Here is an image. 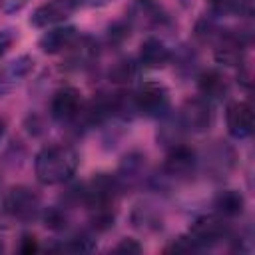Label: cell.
Segmentation results:
<instances>
[{"label":"cell","instance_id":"1","mask_svg":"<svg viewBox=\"0 0 255 255\" xmlns=\"http://www.w3.org/2000/svg\"><path fill=\"white\" fill-rule=\"evenodd\" d=\"M80 165L78 151L68 143L44 145L34 155V173L42 185H64L74 179Z\"/></svg>","mask_w":255,"mask_h":255},{"label":"cell","instance_id":"2","mask_svg":"<svg viewBox=\"0 0 255 255\" xmlns=\"http://www.w3.org/2000/svg\"><path fill=\"white\" fill-rule=\"evenodd\" d=\"M237 167V149L225 139H213L197 151V173L213 183H223Z\"/></svg>","mask_w":255,"mask_h":255},{"label":"cell","instance_id":"3","mask_svg":"<svg viewBox=\"0 0 255 255\" xmlns=\"http://www.w3.org/2000/svg\"><path fill=\"white\" fill-rule=\"evenodd\" d=\"M233 231L231 219L211 211V213H203L199 217H195L187 229V237L193 243V247L197 251H205V249H213L221 243H225L229 239Z\"/></svg>","mask_w":255,"mask_h":255},{"label":"cell","instance_id":"4","mask_svg":"<svg viewBox=\"0 0 255 255\" xmlns=\"http://www.w3.org/2000/svg\"><path fill=\"white\" fill-rule=\"evenodd\" d=\"M124 18L131 30L167 32L173 28V18L159 0H131Z\"/></svg>","mask_w":255,"mask_h":255},{"label":"cell","instance_id":"5","mask_svg":"<svg viewBox=\"0 0 255 255\" xmlns=\"http://www.w3.org/2000/svg\"><path fill=\"white\" fill-rule=\"evenodd\" d=\"M2 205H4V211L8 213V217L18 223H32V221L40 219L42 209H44L40 191H36L30 185L10 187L6 191V195L2 197Z\"/></svg>","mask_w":255,"mask_h":255},{"label":"cell","instance_id":"6","mask_svg":"<svg viewBox=\"0 0 255 255\" xmlns=\"http://www.w3.org/2000/svg\"><path fill=\"white\" fill-rule=\"evenodd\" d=\"M133 94V106L135 114L143 118H153L159 120L171 110V96L165 84L157 80H147L141 82L137 88L131 90Z\"/></svg>","mask_w":255,"mask_h":255},{"label":"cell","instance_id":"7","mask_svg":"<svg viewBox=\"0 0 255 255\" xmlns=\"http://www.w3.org/2000/svg\"><path fill=\"white\" fill-rule=\"evenodd\" d=\"M175 116L181 124V128L185 129V133H205L211 129L213 122H215V112H213V104L201 96H193L181 102V106L175 110Z\"/></svg>","mask_w":255,"mask_h":255},{"label":"cell","instance_id":"8","mask_svg":"<svg viewBox=\"0 0 255 255\" xmlns=\"http://www.w3.org/2000/svg\"><path fill=\"white\" fill-rule=\"evenodd\" d=\"M82 92L74 86H60L50 98V118L62 126H74L84 108Z\"/></svg>","mask_w":255,"mask_h":255},{"label":"cell","instance_id":"9","mask_svg":"<svg viewBox=\"0 0 255 255\" xmlns=\"http://www.w3.org/2000/svg\"><path fill=\"white\" fill-rule=\"evenodd\" d=\"M116 179L122 187L124 193L128 191H133V189H139V187H145V181L149 177V169H147V157L145 153L133 149V151H128L118 169H116Z\"/></svg>","mask_w":255,"mask_h":255},{"label":"cell","instance_id":"10","mask_svg":"<svg viewBox=\"0 0 255 255\" xmlns=\"http://www.w3.org/2000/svg\"><path fill=\"white\" fill-rule=\"evenodd\" d=\"M80 6H82L80 0H46L40 6H36V10L32 12L30 24L40 30L64 24L68 18H72L76 14V10Z\"/></svg>","mask_w":255,"mask_h":255},{"label":"cell","instance_id":"11","mask_svg":"<svg viewBox=\"0 0 255 255\" xmlns=\"http://www.w3.org/2000/svg\"><path fill=\"white\" fill-rule=\"evenodd\" d=\"M34 66H36V60L30 54H22V56H16L14 60L6 62L0 68V98L8 96L16 88H20L26 82V78L34 72Z\"/></svg>","mask_w":255,"mask_h":255},{"label":"cell","instance_id":"12","mask_svg":"<svg viewBox=\"0 0 255 255\" xmlns=\"http://www.w3.org/2000/svg\"><path fill=\"white\" fill-rule=\"evenodd\" d=\"M66 68L70 70H90L100 58V42L90 34H80L78 40L64 52Z\"/></svg>","mask_w":255,"mask_h":255},{"label":"cell","instance_id":"13","mask_svg":"<svg viewBox=\"0 0 255 255\" xmlns=\"http://www.w3.org/2000/svg\"><path fill=\"white\" fill-rule=\"evenodd\" d=\"M82 32L72 26V24H58V26H50L46 28V32L38 38V48L42 54L48 56H58L68 52V48L78 40Z\"/></svg>","mask_w":255,"mask_h":255},{"label":"cell","instance_id":"14","mask_svg":"<svg viewBox=\"0 0 255 255\" xmlns=\"http://www.w3.org/2000/svg\"><path fill=\"white\" fill-rule=\"evenodd\" d=\"M195 86L197 94L211 104L223 102L229 96V80L227 76L217 68H203L195 74Z\"/></svg>","mask_w":255,"mask_h":255},{"label":"cell","instance_id":"15","mask_svg":"<svg viewBox=\"0 0 255 255\" xmlns=\"http://www.w3.org/2000/svg\"><path fill=\"white\" fill-rule=\"evenodd\" d=\"M225 126L227 133L233 139H247L253 133V110L245 100L227 104L225 108Z\"/></svg>","mask_w":255,"mask_h":255},{"label":"cell","instance_id":"16","mask_svg":"<svg viewBox=\"0 0 255 255\" xmlns=\"http://www.w3.org/2000/svg\"><path fill=\"white\" fill-rule=\"evenodd\" d=\"M135 60L143 70H161L171 62V48L159 36H147L141 42Z\"/></svg>","mask_w":255,"mask_h":255},{"label":"cell","instance_id":"17","mask_svg":"<svg viewBox=\"0 0 255 255\" xmlns=\"http://www.w3.org/2000/svg\"><path fill=\"white\" fill-rule=\"evenodd\" d=\"M129 221L135 229L143 233H157L163 229V213L153 203H147V201L133 205L129 213Z\"/></svg>","mask_w":255,"mask_h":255},{"label":"cell","instance_id":"18","mask_svg":"<svg viewBox=\"0 0 255 255\" xmlns=\"http://www.w3.org/2000/svg\"><path fill=\"white\" fill-rule=\"evenodd\" d=\"M185 129L181 128L177 116L173 110H169L165 116L159 118V126H157V131H155V139L157 143L163 147V149H169L181 141H185Z\"/></svg>","mask_w":255,"mask_h":255},{"label":"cell","instance_id":"19","mask_svg":"<svg viewBox=\"0 0 255 255\" xmlns=\"http://www.w3.org/2000/svg\"><path fill=\"white\" fill-rule=\"evenodd\" d=\"M213 211L227 217V219H235L245 211V197L239 189H219L213 197Z\"/></svg>","mask_w":255,"mask_h":255},{"label":"cell","instance_id":"20","mask_svg":"<svg viewBox=\"0 0 255 255\" xmlns=\"http://www.w3.org/2000/svg\"><path fill=\"white\" fill-rule=\"evenodd\" d=\"M96 233L90 229L74 231L68 237L60 239L58 243L50 245V251H66V253H92L96 251Z\"/></svg>","mask_w":255,"mask_h":255},{"label":"cell","instance_id":"21","mask_svg":"<svg viewBox=\"0 0 255 255\" xmlns=\"http://www.w3.org/2000/svg\"><path fill=\"white\" fill-rule=\"evenodd\" d=\"M139 64L135 58H129V56H124L120 60H116L110 70H108V80L110 84L118 86V88H129L133 84V80L137 78L139 74Z\"/></svg>","mask_w":255,"mask_h":255},{"label":"cell","instance_id":"22","mask_svg":"<svg viewBox=\"0 0 255 255\" xmlns=\"http://www.w3.org/2000/svg\"><path fill=\"white\" fill-rule=\"evenodd\" d=\"M175 72L181 76V78H195V74L199 72V56H197V50L189 44H181L177 46L175 50H171V62Z\"/></svg>","mask_w":255,"mask_h":255},{"label":"cell","instance_id":"23","mask_svg":"<svg viewBox=\"0 0 255 255\" xmlns=\"http://www.w3.org/2000/svg\"><path fill=\"white\" fill-rule=\"evenodd\" d=\"M207 4H209V12L219 18L235 16V18L251 20L253 16V0H207Z\"/></svg>","mask_w":255,"mask_h":255},{"label":"cell","instance_id":"24","mask_svg":"<svg viewBox=\"0 0 255 255\" xmlns=\"http://www.w3.org/2000/svg\"><path fill=\"white\" fill-rule=\"evenodd\" d=\"M221 20H223V18H219V16H215V14H211V12L201 14V16L197 18V22H195L193 36H195L201 44H213V42L221 36L223 28H225Z\"/></svg>","mask_w":255,"mask_h":255},{"label":"cell","instance_id":"25","mask_svg":"<svg viewBox=\"0 0 255 255\" xmlns=\"http://www.w3.org/2000/svg\"><path fill=\"white\" fill-rule=\"evenodd\" d=\"M40 221L44 223L46 229L54 231V233H64L70 229V223H72V217H70V209L64 207L62 203L58 205H44L42 209V215H40Z\"/></svg>","mask_w":255,"mask_h":255},{"label":"cell","instance_id":"26","mask_svg":"<svg viewBox=\"0 0 255 255\" xmlns=\"http://www.w3.org/2000/svg\"><path fill=\"white\" fill-rule=\"evenodd\" d=\"M131 26L126 22V18H120V20H116V22H112L110 26H108V30H106V44L108 46H112V48H118V46H122L126 40H129V36H131Z\"/></svg>","mask_w":255,"mask_h":255},{"label":"cell","instance_id":"27","mask_svg":"<svg viewBox=\"0 0 255 255\" xmlns=\"http://www.w3.org/2000/svg\"><path fill=\"white\" fill-rule=\"evenodd\" d=\"M16 40H18V34L14 28H0V60L10 52Z\"/></svg>","mask_w":255,"mask_h":255},{"label":"cell","instance_id":"28","mask_svg":"<svg viewBox=\"0 0 255 255\" xmlns=\"http://www.w3.org/2000/svg\"><path fill=\"white\" fill-rule=\"evenodd\" d=\"M18 251L24 253V255H32L36 251H40V243L36 239V235L32 233H22L20 241H18Z\"/></svg>","mask_w":255,"mask_h":255},{"label":"cell","instance_id":"29","mask_svg":"<svg viewBox=\"0 0 255 255\" xmlns=\"http://www.w3.org/2000/svg\"><path fill=\"white\" fill-rule=\"evenodd\" d=\"M114 251H120V253H141L143 251V245L137 239H133V237H124L114 247Z\"/></svg>","mask_w":255,"mask_h":255},{"label":"cell","instance_id":"30","mask_svg":"<svg viewBox=\"0 0 255 255\" xmlns=\"http://www.w3.org/2000/svg\"><path fill=\"white\" fill-rule=\"evenodd\" d=\"M28 2H30V0H0V10H2L4 14H16V12H20L22 8H26Z\"/></svg>","mask_w":255,"mask_h":255},{"label":"cell","instance_id":"31","mask_svg":"<svg viewBox=\"0 0 255 255\" xmlns=\"http://www.w3.org/2000/svg\"><path fill=\"white\" fill-rule=\"evenodd\" d=\"M82 6H88V8H104L108 4H112L114 0H80Z\"/></svg>","mask_w":255,"mask_h":255},{"label":"cell","instance_id":"32","mask_svg":"<svg viewBox=\"0 0 255 255\" xmlns=\"http://www.w3.org/2000/svg\"><path fill=\"white\" fill-rule=\"evenodd\" d=\"M4 133H6V122L0 118V141H2V137H4Z\"/></svg>","mask_w":255,"mask_h":255},{"label":"cell","instance_id":"33","mask_svg":"<svg viewBox=\"0 0 255 255\" xmlns=\"http://www.w3.org/2000/svg\"><path fill=\"white\" fill-rule=\"evenodd\" d=\"M179 4H181L183 8H189V6L193 4V0H179Z\"/></svg>","mask_w":255,"mask_h":255},{"label":"cell","instance_id":"34","mask_svg":"<svg viewBox=\"0 0 255 255\" xmlns=\"http://www.w3.org/2000/svg\"><path fill=\"white\" fill-rule=\"evenodd\" d=\"M2 251H4V243L0 241V253H2Z\"/></svg>","mask_w":255,"mask_h":255}]
</instances>
